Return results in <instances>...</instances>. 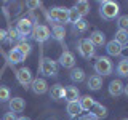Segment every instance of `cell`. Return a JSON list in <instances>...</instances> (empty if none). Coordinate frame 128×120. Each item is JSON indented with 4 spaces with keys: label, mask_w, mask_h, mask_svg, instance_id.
Returning <instances> with one entry per match:
<instances>
[{
    "label": "cell",
    "mask_w": 128,
    "mask_h": 120,
    "mask_svg": "<svg viewBox=\"0 0 128 120\" xmlns=\"http://www.w3.org/2000/svg\"><path fill=\"white\" fill-rule=\"evenodd\" d=\"M120 13V6L117 2H112V0H104L99 3V14L102 19H115L118 18Z\"/></svg>",
    "instance_id": "1"
},
{
    "label": "cell",
    "mask_w": 128,
    "mask_h": 120,
    "mask_svg": "<svg viewBox=\"0 0 128 120\" xmlns=\"http://www.w3.org/2000/svg\"><path fill=\"white\" fill-rule=\"evenodd\" d=\"M112 70H114V64H112L109 56H99L94 61V72L99 77H104V75H110Z\"/></svg>",
    "instance_id": "2"
},
{
    "label": "cell",
    "mask_w": 128,
    "mask_h": 120,
    "mask_svg": "<svg viewBox=\"0 0 128 120\" xmlns=\"http://www.w3.org/2000/svg\"><path fill=\"white\" fill-rule=\"evenodd\" d=\"M67 16H69V8L64 6H53L51 10H48V19L54 21L59 26H64L67 22Z\"/></svg>",
    "instance_id": "3"
},
{
    "label": "cell",
    "mask_w": 128,
    "mask_h": 120,
    "mask_svg": "<svg viewBox=\"0 0 128 120\" xmlns=\"http://www.w3.org/2000/svg\"><path fill=\"white\" fill-rule=\"evenodd\" d=\"M38 69L43 75H46V77H54V75L58 74V62L51 58H42Z\"/></svg>",
    "instance_id": "4"
},
{
    "label": "cell",
    "mask_w": 128,
    "mask_h": 120,
    "mask_svg": "<svg viewBox=\"0 0 128 120\" xmlns=\"http://www.w3.org/2000/svg\"><path fill=\"white\" fill-rule=\"evenodd\" d=\"M77 50H78L80 56H82V58H85V59L93 58L94 53H96V48L93 46V43H91L88 38H80V40H78Z\"/></svg>",
    "instance_id": "5"
},
{
    "label": "cell",
    "mask_w": 128,
    "mask_h": 120,
    "mask_svg": "<svg viewBox=\"0 0 128 120\" xmlns=\"http://www.w3.org/2000/svg\"><path fill=\"white\" fill-rule=\"evenodd\" d=\"M32 37L35 38V42L43 43L51 37V32L46 26H43V24H35L34 29H32Z\"/></svg>",
    "instance_id": "6"
},
{
    "label": "cell",
    "mask_w": 128,
    "mask_h": 120,
    "mask_svg": "<svg viewBox=\"0 0 128 120\" xmlns=\"http://www.w3.org/2000/svg\"><path fill=\"white\" fill-rule=\"evenodd\" d=\"M32 29H34V22H32V19H29V18H21L16 22V32H18V35H21L22 38H26L32 32Z\"/></svg>",
    "instance_id": "7"
},
{
    "label": "cell",
    "mask_w": 128,
    "mask_h": 120,
    "mask_svg": "<svg viewBox=\"0 0 128 120\" xmlns=\"http://www.w3.org/2000/svg\"><path fill=\"white\" fill-rule=\"evenodd\" d=\"M16 78H18V82L21 83L24 88H29L32 80H34V75H32L29 67H21V69L16 70Z\"/></svg>",
    "instance_id": "8"
},
{
    "label": "cell",
    "mask_w": 128,
    "mask_h": 120,
    "mask_svg": "<svg viewBox=\"0 0 128 120\" xmlns=\"http://www.w3.org/2000/svg\"><path fill=\"white\" fill-rule=\"evenodd\" d=\"M59 64L64 67V69H74L75 67V56L70 53V51H67V50H64L61 56H59Z\"/></svg>",
    "instance_id": "9"
},
{
    "label": "cell",
    "mask_w": 128,
    "mask_h": 120,
    "mask_svg": "<svg viewBox=\"0 0 128 120\" xmlns=\"http://www.w3.org/2000/svg\"><path fill=\"white\" fill-rule=\"evenodd\" d=\"M30 90L34 91V94H45L48 91V83L45 78H34L30 83Z\"/></svg>",
    "instance_id": "10"
},
{
    "label": "cell",
    "mask_w": 128,
    "mask_h": 120,
    "mask_svg": "<svg viewBox=\"0 0 128 120\" xmlns=\"http://www.w3.org/2000/svg\"><path fill=\"white\" fill-rule=\"evenodd\" d=\"M8 106H10V112H13V114H19V112H22L24 107H26V101H24L22 98H19V96H16V98H13V99L8 101Z\"/></svg>",
    "instance_id": "11"
},
{
    "label": "cell",
    "mask_w": 128,
    "mask_h": 120,
    "mask_svg": "<svg viewBox=\"0 0 128 120\" xmlns=\"http://www.w3.org/2000/svg\"><path fill=\"white\" fill-rule=\"evenodd\" d=\"M90 40L91 43H93V46H102V45H106V35H104V32L101 30H93L90 34Z\"/></svg>",
    "instance_id": "12"
},
{
    "label": "cell",
    "mask_w": 128,
    "mask_h": 120,
    "mask_svg": "<svg viewBox=\"0 0 128 120\" xmlns=\"http://www.w3.org/2000/svg\"><path fill=\"white\" fill-rule=\"evenodd\" d=\"M123 86H125V85L122 83V80H118V78L112 80V82L109 83V94L114 96V98L123 94Z\"/></svg>",
    "instance_id": "13"
},
{
    "label": "cell",
    "mask_w": 128,
    "mask_h": 120,
    "mask_svg": "<svg viewBox=\"0 0 128 120\" xmlns=\"http://www.w3.org/2000/svg\"><path fill=\"white\" fill-rule=\"evenodd\" d=\"M106 51L109 56H120L123 51V46L120 43H117L115 40H110V42L106 43Z\"/></svg>",
    "instance_id": "14"
},
{
    "label": "cell",
    "mask_w": 128,
    "mask_h": 120,
    "mask_svg": "<svg viewBox=\"0 0 128 120\" xmlns=\"http://www.w3.org/2000/svg\"><path fill=\"white\" fill-rule=\"evenodd\" d=\"M24 59H26V56H24L16 46H13L10 51H8V61L11 64H19V62H22Z\"/></svg>",
    "instance_id": "15"
},
{
    "label": "cell",
    "mask_w": 128,
    "mask_h": 120,
    "mask_svg": "<svg viewBox=\"0 0 128 120\" xmlns=\"http://www.w3.org/2000/svg\"><path fill=\"white\" fill-rule=\"evenodd\" d=\"M101 86H102V77H99V75H96V74L91 75V77L86 80V88L91 90V91L101 90Z\"/></svg>",
    "instance_id": "16"
},
{
    "label": "cell",
    "mask_w": 128,
    "mask_h": 120,
    "mask_svg": "<svg viewBox=\"0 0 128 120\" xmlns=\"http://www.w3.org/2000/svg\"><path fill=\"white\" fill-rule=\"evenodd\" d=\"M80 98V91L77 86H67L66 91H64V99L67 102H72V101H78Z\"/></svg>",
    "instance_id": "17"
},
{
    "label": "cell",
    "mask_w": 128,
    "mask_h": 120,
    "mask_svg": "<svg viewBox=\"0 0 128 120\" xmlns=\"http://www.w3.org/2000/svg\"><path fill=\"white\" fill-rule=\"evenodd\" d=\"M90 112H91V114H93L98 120L107 117V109H106V106H102L101 102H96V101H94V104H93V107H91Z\"/></svg>",
    "instance_id": "18"
},
{
    "label": "cell",
    "mask_w": 128,
    "mask_h": 120,
    "mask_svg": "<svg viewBox=\"0 0 128 120\" xmlns=\"http://www.w3.org/2000/svg\"><path fill=\"white\" fill-rule=\"evenodd\" d=\"M64 91H66V88L62 85H59V83H56L50 90V98L53 99V101H59V99L64 98Z\"/></svg>",
    "instance_id": "19"
},
{
    "label": "cell",
    "mask_w": 128,
    "mask_h": 120,
    "mask_svg": "<svg viewBox=\"0 0 128 120\" xmlns=\"http://www.w3.org/2000/svg\"><path fill=\"white\" fill-rule=\"evenodd\" d=\"M51 37L58 42H64V37H66V29L64 26H59V24H54L53 29H51Z\"/></svg>",
    "instance_id": "20"
},
{
    "label": "cell",
    "mask_w": 128,
    "mask_h": 120,
    "mask_svg": "<svg viewBox=\"0 0 128 120\" xmlns=\"http://www.w3.org/2000/svg\"><path fill=\"white\" fill-rule=\"evenodd\" d=\"M70 80L74 83H82L83 80H85V70L80 69V67H74V69L70 70Z\"/></svg>",
    "instance_id": "21"
},
{
    "label": "cell",
    "mask_w": 128,
    "mask_h": 120,
    "mask_svg": "<svg viewBox=\"0 0 128 120\" xmlns=\"http://www.w3.org/2000/svg\"><path fill=\"white\" fill-rule=\"evenodd\" d=\"M66 110H67V115H69L70 118H75L77 115L82 112V109H80V104L78 101H72V102H67V107H66Z\"/></svg>",
    "instance_id": "22"
},
{
    "label": "cell",
    "mask_w": 128,
    "mask_h": 120,
    "mask_svg": "<svg viewBox=\"0 0 128 120\" xmlns=\"http://www.w3.org/2000/svg\"><path fill=\"white\" fill-rule=\"evenodd\" d=\"M74 8L78 11V14L82 16V18L90 13V3L85 2V0H78V2H75L74 3Z\"/></svg>",
    "instance_id": "23"
},
{
    "label": "cell",
    "mask_w": 128,
    "mask_h": 120,
    "mask_svg": "<svg viewBox=\"0 0 128 120\" xmlns=\"http://www.w3.org/2000/svg\"><path fill=\"white\" fill-rule=\"evenodd\" d=\"M78 104H80V109L82 110H91V107H93L94 104V99L91 98V96H80L78 98Z\"/></svg>",
    "instance_id": "24"
},
{
    "label": "cell",
    "mask_w": 128,
    "mask_h": 120,
    "mask_svg": "<svg viewBox=\"0 0 128 120\" xmlns=\"http://www.w3.org/2000/svg\"><path fill=\"white\" fill-rule=\"evenodd\" d=\"M114 40L117 43H120L123 48H125V45H128V30H122V29H118L117 32H115V37Z\"/></svg>",
    "instance_id": "25"
},
{
    "label": "cell",
    "mask_w": 128,
    "mask_h": 120,
    "mask_svg": "<svg viewBox=\"0 0 128 120\" xmlns=\"http://www.w3.org/2000/svg\"><path fill=\"white\" fill-rule=\"evenodd\" d=\"M117 74L120 77H128V59H120L117 64Z\"/></svg>",
    "instance_id": "26"
},
{
    "label": "cell",
    "mask_w": 128,
    "mask_h": 120,
    "mask_svg": "<svg viewBox=\"0 0 128 120\" xmlns=\"http://www.w3.org/2000/svg\"><path fill=\"white\" fill-rule=\"evenodd\" d=\"M86 29H88V22L85 19L72 24V32H74V34H83V32H86Z\"/></svg>",
    "instance_id": "27"
},
{
    "label": "cell",
    "mask_w": 128,
    "mask_h": 120,
    "mask_svg": "<svg viewBox=\"0 0 128 120\" xmlns=\"http://www.w3.org/2000/svg\"><path fill=\"white\" fill-rule=\"evenodd\" d=\"M82 16L78 14V11L75 10L74 6L69 8V16H67V22H70V24H75V22H78V21H82Z\"/></svg>",
    "instance_id": "28"
},
{
    "label": "cell",
    "mask_w": 128,
    "mask_h": 120,
    "mask_svg": "<svg viewBox=\"0 0 128 120\" xmlns=\"http://www.w3.org/2000/svg\"><path fill=\"white\" fill-rule=\"evenodd\" d=\"M10 99H11V91H10V88L5 86V85H0V102L10 101Z\"/></svg>",
    "instance_id": "29"
},
{
    "label": "cell",
    "mask_w": 128,
    "mask_h": 120,
    "mask_svg": "<svg viewBox=\"0 0 128 120\" xmlns=\"http://www.w3.org/2000/svg\"><path fill=\"white\" fill-rule=\"evenodd\" d=\"M16 48H18L24 56H29L30 51H32V45H30V43H27V42H19L18 45H16Z\"/></svg>",
    "instance_id": "30"
},
{
    "label": "cell",
    "mask_w": 128,
    "mask_h": 120,
    "mask_svg": "<svg viewBox=\"0 0 128 120\" xmlns=\"http://www.w3.org/2000/svg\"><path fill=\"white\" fill-rule=\"evenodd\" d=\"M117 26L122 30H128V14H122L117 18Z\"/></svg>",
    "instance_id": "31"
},
{
    "label": "cell",
    "mask_w": 128,
    "mask_h": 120,
    "mask_svg": "<svg viewBox=\"0 0 128 120\" xmlns=\"http://www.w3.org/2000/svg\"><path fill=\"white\" fill-rule=\"evenodd\" d=\"M19 35H18V32H16V29H10L8 30V40H16Z\"/></svg>",
    "instance_id": "32"
},
{
    "label": "cell",
    "mask_w": 128,
    "mask_h": 120,
    "mask_svg": "<svg viewBox=\"0 0 128 120\" xmlns=\"http://www.w3.org/2000/svg\"><path fill=\"white\" fill-rule=\"evenodd\" d=\"M2 120H18V117H16V114H13V112H6Z\"/></svg>",
    "instance_id": "33"
},
{
    "label": "cell",
    "mask_w": 128,
    "mask_h": 120,
    "mask_svg": "<svg viewBox=\"0 0 128 120\" xmlns=\"http://www.w3.org/2000/svg\"><path fill=\"white\" fill-rule=\"evenodd\" d=\"M8 40V32L5 29H0V42H5Z\"/></svg>",
    "instance_id": "34"
},
{
    "label": "cell",
    "mask_w": 128,
    "mask_h": 120,
    "mask_svg": "<svg viewBox=\"0 0 128 120\" xmlns=\"http://www.w3.org/2000/svg\"><path fill=\"white\" fill-rule=\"evenodd\" d=\"M80 120H98V118H96V117H94V115H93V114H91V112H90V114H86V115H83V117H82V118H80Z\"/></svg>",
    "instance_id": "35"
},
{
    "label": "cell",
    "mask_w": 128,
    "mask_h": 120,
    "mask_svg": "<svg viewBox=\"0 0 128 120\" xmlns=\"http://www.w3.org/2000/svg\"><path fill=\"white\" fill-rule=\"evenodd\" d=\"M26 5H27V6H29L30 10H32V8H37V6H40V3H38V2H27Z\"/></svg>",
    "instance_id": "36"
},
{
    "label": "cell",
    "mask_w": 128,
    "mask_h": 120,
    "mask_svg": "<svg viewBox=\"0 0 128 120\" xmlns=\"http://www.w3.org/2000/svg\"><path fill=\"white\" fill-rule=\"evenodd\" d=\"M122 54H125V59H128V48H123Z\"/></svg>",
    "instance_id": "37"
},
{
    "label": "cell",
    "mask_w": 128,
    "mask_h": 120,
    "mask_svg": "<svg viewBox=\"0 0 128 120\" xmlns=\"http://www.w3.org/2000/svg\"><path fill=\"white\" fill-rule=\"evenodd\" d=\"M123 93H125V96H126V98H128V83H126L125 86H123Z\"/></svg>",
    "instance_id": "38"
},
{
    "label": "cell",
    "mask_w": 128,
    "mask_h": 120,
    "mask_svg": "<svg viewBox=\"0 0 128 120\" xmlns=\"http://www.w3.org/2000/svg\"><path fill=\"white\" fill-rule=\"evenodd\" d=\"M18 120H30L29 117H24V115H22V117H18Z\"/></svg>",
    "instance_id": "39"
},
{
    "label": "cell",
    "mask_w": 128,
    "mask_h": 120,
    "mask_svg": "<svg viewBox=\"0 0 128 120\" xmlns=\"http://www.w3.org/2000/svg\"><path fill=\"white\" fill-rule=\"evenodd\" d=\"M122 120H128V117H125V118H122Z\"/></svg>",
    "instance_id": "40"
}]
</instances>
